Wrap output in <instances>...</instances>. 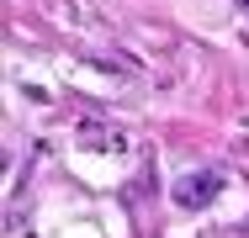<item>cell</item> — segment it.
Returning <instances> with one entry per match:
<instances>
[{
  "label": "cell",
  "mask_w": 249,
  "mask_h": 238,
  "mask_svg": "<svg viewBox=\"0 0 249 238\" xmlns=\"http://www.w3.org/2000/svg\"><path fill=\"white\" fill-rule=\"evenodd\" d=\"M217 190H223V175H217V170H196V175H180V180H175V206H191V212H196V206H207Z\"/></svg>",
  "instance_id": "6da1fadb"
}]
</instances>
